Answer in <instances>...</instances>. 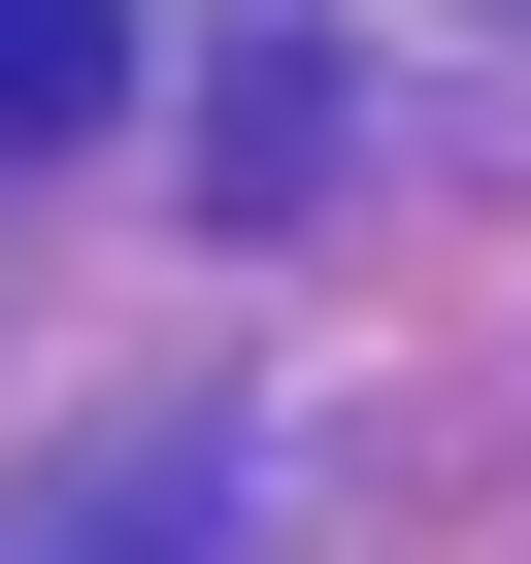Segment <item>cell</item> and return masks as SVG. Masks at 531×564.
Here are the masks:
<instances>
[{
  "label": "cell",
  "instance_id": "6da1fadb",
  "mask_svg": "<svg viewBox=\"0 0 531 564\" xmlns=\"http://www.w3.org/2000/svg\"><path fill=\"white\" fill-rule=\"evenodd\" d=\"M199 498H232V465H199V432H100V465H67V498H34V531H0V564H199Z\"/></svg>",
  "mask_w": 531,
  "mask_h": 564
},
{
  "label": "cell",
  "instance_id": "7a4b0ae2",
  "mask_svg": "<svg viewBox=\"0 0 531 564\" xmlns=\"http://www.w3.org/2000/svg\"><path fill=\"white\" fill-rule=\"evenodd\" d=\"M100 67H133V0H0V166H34V133H100Z\"/></svg>",
  "mask_w": 531,
  "mask_h": 564
}]
</instances>
